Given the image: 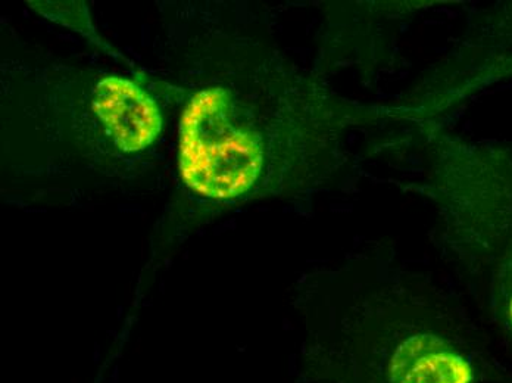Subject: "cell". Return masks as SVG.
I'll use <instances>...</instances> for the list:
<instances>
[{
	"mask_svg": "<svg viewBox=\"0 0 512 383\" xmlns=\"http://www.w3.org/2000/svg\"><path fill=\"white\" fill-rule=\"evenodd\" d=\"M282 121L230 86L199 90L180 124L179 165L187 188L218 201L254 192L279 160L283 136H295V127Z\"/></svg>",
	"mask_w": 512,
	"mask_h": 383,
	"instance_id": "obj_1",
	"label": "cell"
},
{
	"mask_svg": "<svg viewBox=\"0 0 512 383\" xmlns=\"http://www.w3.org/2000/svg\"><path fill=\"white\" fill-rule=\"evenodd\" d=\"M93 108L121 151H142L161 133L162 117L155 99L123 77L109 76L98 83Z\"/></svg>",
	"mask_w": 512,
	"mask_h": 383,
	"instance_id": "obj_2",
	"label": "cell"
},
{
	"mask_svg": "<svg viewBox=\"0 0 512 383\" xmlns=\"http://www.w3.org/2000/svg\"><path fill=\"white\" fill-rule=\"evenodd\" d=\"M496 310L512 336V241L495 276Z\"/></svg>",
	"mask_w": 512,
	"mask_h": 383,
	"instance_id": "obj_3",
	"label": "cell"
}]
</instances>
